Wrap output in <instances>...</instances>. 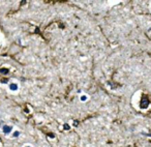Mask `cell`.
<instances>
[{"instance_id": "6da1fadb", "label": "cell", "mask_w": 151, "mask_h": 147, "mask_svg": "<svg viewBox=\"0 0 151 147\" xmlns=\"http://www.w3.org/2000/svg\"><path fill=\"white\" fill-rule=\"evenodd\" d=\"M12 89H13V90L17 89V85H12Z\"/></svg>"}]
</instances>
